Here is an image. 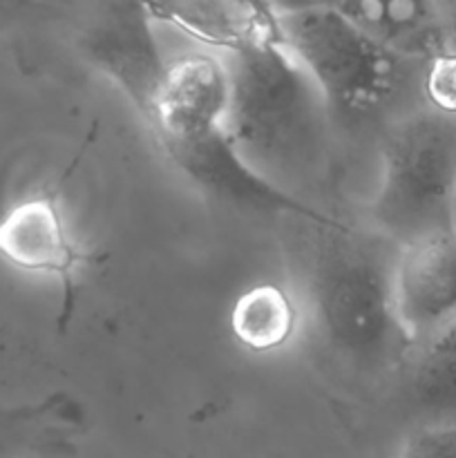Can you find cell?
Wrapping results in <instances>:
<instances>
[{
    "instance_id": "cell-10",
    "label": "cell",
    "mask_w": 456,
    "mask_h": 458,
    "mask_svg": "<svg viewBox=\"0 0 456 458\" xmlns=\"http://www.w3.org/2000/svg\"><path fill=\"white\" fill-rule=\"evenodd\" d=\"M358 27L402 58H423L441 49L438 0H329Z\"/></svg>"
},
{
    "instance_id": "cell-8",
    "label": "cell",
    "mask_w": 456,
    "mask_h": 458,
    "mask_svg": "<svg viewBox=\"0 0 456 458\" xmlns=\"http://www.w3.org/2000/svg\"><path fill=\"white\" fill-rule=\"evenodd\" d=\"M83 52L132 107L146 101L165 67L155 18L141 0H112L85 34Z\"/></svg>"
},
{
    "instance_id": "cell-7",
    "label": "cell",
    "mask_w": 456,
    "mask_h": 458,
    "mask_svg": "<svg viewBox=\"0 0 456 458\" xmlns=\"http://www.w3.org/2000/svg\"><path fill=\"white\" fill-rule=\"evenodd\" d=\"M392 291L398 325L410 347L456 318V228L398 244Z\"/></svg>"
},
{
    "instance_id": "cell-3",
    "label": "cell",
    "mask_w": 456,
    "mask_h": 458,
    "mask_svg": "<svg viewBox=\"0 0 456 458\" xmlns=\"http://www.w3.org/2000/svg\"><path fill=\"white\" fill-rule=\"evenodd\" d=\"M307 277L317 335L340 362L378 369L410 347L393 309V255L347 226L325 228Z\"/></svg>"
},
{
    "instance_id": "cell-18",
    "label": "cell",
    "mask_w": 456,
    "mask_h": 458,
    "mask_svg": "<svg viewBox=\"0 0 456 458\" xmlns=\"http://www.w3.org/2000/svg\"><path fill=\"white\" fill-rule=\"evenodd\" d=\"M13 7V0H0V16Z\"/></svg>"
},
{
    "instance_id": "cell-14",
    "label": "cell",
    "mask_w": 456,
    "mask_h": 458,
    "mask_svg": "<svg viewBox=\"0 0 456 458\" xmlns=\"http://www.w3.org/2000/svg\"><path fill=\"white\" fill-rule=\"evenodd\" d=\"M423 92L429 106L456 114V54L438 49L425 61Z\"/></svg>"
},
{
    "instance_id": "cell-15",
    "label": "cell",
    "mask_w": 456,
    "mask_h": 458,
    "mask_svg": "<svg viewBox=\"0 0 456 458\" xmlns=\"http://www.w3.org/2000/svg\"><path fill=\"white\" fill-rule=\"evenodd\" d=\"M396 458H456V423H432L418 429Z\"/></svg>"
},
{
    "instance_id": "cell-4",
    "label": "cell",
    "mask_w": 456,
    "mask_h": 458,
    "mask_svg": "<svg viewBox=\"0 0 456 458\" xmlns=\"http://www.w3.org/2000/svg\"><path fill=\"white\" fill-rule=\"evenodd\" d=\"M369 217L396 246L456 228V114L429 106L387 130Z\"/></svg>"
},
{
    "instance_id": "cell-11",
    "label": "cell",
    "mask_w": 456,
    "mask_h": 458,
    "mask_svg": "<svg viewBox=\"0 0 456 458\" xmlns=\"http://www.w3.org/2000/svg\"><path fill=\"white\" fill-rule=\"evenodd\" d=\"M300 325L295 300L275 282H258L237 295L228 327L246 352L275 353L293 340Z\"/></svg>"
},
{
    "instance_id": "cell-16",
    "label": "cell",
    "mask_w": 456,
    "mask_h": 458,
    "mask_svg": "<svg viewBox=\"0 0 456 458\" xmlns=\"http://www.w3.org/2000/svg\"><path fill=\"white\" fill-rule=\"evenodd\" d=\"M441 49L456 54V0H438Z\"/></svg>"
},
{
    "instance_id": "cell-5",
    "label": "cell",
    "mask_w": 456,
    "mask_h": 458,
    "mask_svg": "<svg viewBox=\"0 0 456 458\" xmlns=\"http://www.w3.org/2000/svg\"><path fill=\"white\" fill-rule=\"evenodd\" d=\"M277 36L313 81L334 123L374 119L401 89L407 58L331 3L280 13Z\"/></svg>"
},
{
    "instance_id": "cell-9",
    "label": "cell",
    "mask_w": 456,
    "mask_h": 458,
    "mask_svg": "<svg viewBox=\"0 0 456 458\" xmlns=\"http://www.w3.org/2000/svg\"><path fill=\"white\" fill-rule=\"evenodd\" d=\"M155 22L183 31L217 54L277 38V16L259 0H141Z\"/></svg>"
},
{
    "instance_id": "cell-17",
    "label": "cell",
    "mask_w": 456,
    "mask_h": 458,
    "mask_svg": "<svg viewBox=\"0 0 456 458\" xmlns=\"http://www.w3.org/2000/svg\"><path fill=\"white\" fill-rule=\"evenodd\" d=\"M264 7L271 9L275 16L280 13H291V12H300V9H308V7H316V4L322 3H329V0H259Z\"/></svg>"
},
{
    "instance_id": "cell-6",
    "label": "cell",
    "mask_w": 456,
    "mask_h": 458,
    "mask_svg": "<svg viewBox=\"0 0 456 458\" xmlns=\"http://www.w3.org/2000/svg\"><path fill=\"white\" fill-rule=\"evenodd\" d=\"M0 262L27 276L54 277L61 286V320L74 307L76 277L89 262L54 192L22 197L0 215Z\"/></svg>"
},
{
    "instance_id": "cell-2",
    "label": "cell",
    "mask_w": 456,
    "mask_h": 458,
    "mask_svg": "<svg viewBox=\"0 0 456 458\" xmlns=\"http://www.w3.org/2000/svg\"><path fill=\"white\" fill-rule=\"evenodd\" d=\"M224 58L228 130L237 150L262 177L298 195L326 164L334 121L320 92L280 36Z\"/></svg>"
},
{
    "instance_id": "cell-1",
    "label": "cell",
    "mask_w": 456,
    "mask_h": 458,
    "mask_svg": "<svg viewBox=\"0 0 456 458\" xmlns=\"http://www.w3.org/2000/svg\"><path fill=\"white\" fill-rule=\"evenodd\" d=\"M228 65L224 54L195 52L165 61L164 74L134 107L165 159L210 199L241 213L340 226L304 197L253 170L228 130Z\"/></svg>"
},
{
    "instance_id": "cell-13",
    "label": "cell",
    "mask_w": 456,
    "mask_h": 458,
    "mask_svg": "<svg viewBox=\"0 0 456 458\" xmlns=\"http://www.w3.org/2000/svg\"><path fill=\"white\" fill-rule=\"evenodd\" d=\"M85 423V410L70 394L0 407V441H34L58 447Z\"/></svg>"
},
{
    "instance_id": "cell-12",
    "label": "cell",
    "mask_w": 456,
    "mask_h": 458,
    "mask_svg": "<svg viewBox=\"0 0 456 458\" xmlns=\"http://www.w3.org/2000/svg\"><path fill=\"white\" fill-rule=\"evenodd\" d=\"M416 349L407 369L410 401L436 423H456V318Z\"/></svg>"
}]
</instances>
